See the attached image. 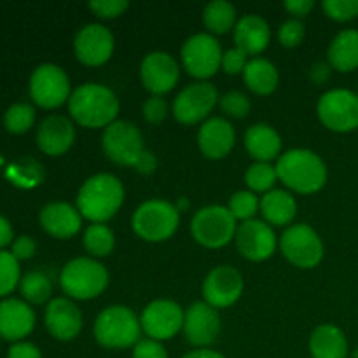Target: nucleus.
Wrapping results in <instances>:
<instances>
[{"label":"nucleus","instance_id":"f257e3e1","mask_svg":"<svg viewBox=\"0 0 358 358\" xmlns=\"http://www.w3.org/2000/svg\"><path fill=\"white\" fill-rule=\"evenodd\" d=\"M124 203V187L112 173H96L87 178L77 194V210L93 224L110 220Z\"/></svg>","mask_w":358,"mask_h":358},{"label":"nucleus","instance_id":"f03ea898","mask_svg":"<svg viewBox=\"0 0 358 358\" xmlns=\"http://www.w3.org/2000/svg\"><path fill=\"white\" fill-rule=\"evenodd\" d=\"M69 110L84 128H107L119 114V98L110 87L87 83L72 91Z\"/></svg>","mask_w":358,"mask_h":358},{"label":"nucleus","instance_id":"7ed1b4c3","mask_svg":"<svg viewBox=\"0 0 358 358\" xmlns=\"http://www.w3.org/2000/svg\"><path fill=\"white\" fill-rule=\"evenodd\" d=\"M275 168L280 180L299 194H315L327 182V166L313 150H287L278 157V164Z\"/></svg>","mask_w":358,"mask_h":358},{"label":"nucleus","instance_id":"20e7f679","mask_svg":"<svg viewBox=\"0 0 358 358\" xmlns=\"http://www.w3.org/2000/svg\"><path fill=\"white\" fill-rule=\"evenodd\" d=\"M138 317L126 306L105 308L94 322V339L107 350L133 348L140 341Z\"/></svg>","mask_w":358,"mask_h":358},{"label":"nucleus","instance_id":"39448f33","mask_svg":"<svg viewBox=\"0 0 358 358\" xmlns=\"http://www.w3.org/2000/svg\"><path fill=\"white\" fill-rule=\"evenodd\" d=\"M59 285L69 297L90 301L100 296L108 285V271L91 257H77L66 262L59 275Z\"/></svg>","mask_w":358,"mask_h":358},{"label":"nucleus","instance_id":"423d86ee","mask_svg":"<svg viewBox=\"0 0 358 358\" xmlns=\"http://www.w3.org/2000/svg\"><path fill=\"white\" fill-rule=\"evenodd\" d=\"M178 220L180 215L177 206L164 199H149L135 210L131 226L138 238L150 243H159L173 236Z\"/></svg>","mask_w":358,"mask_h":358},{"label":"nucleus","instance_id":"0eeeda50","mask_svg":"<svg viewBox=\"0 0 358 358\" xmlns=\"http://www.w3.org/2000/svg\"><path fill=\"white\" fill-rule=\"evenodd\" d=\"M236 219L229 208L208 205L199 208L191 220V234L206 248H222L236 236Z\"/></svg>","mask_w":358,"mask_h":358},{"label":"nucleus","instance_id":"6e6552de","mask_svg":"<svg viewBox=\"0 0 358 358\" xmlns=\"http://www.w3.org/2000/svg\"><path fill=\"white\" fill-rule=\"evenodd\" d=\"M280 248L287 261L301 269L317 268L324 259V241L308 224L290 226L280 238Z\"/></svg>","mask_w":358,"mask_h":358},{"label":"nucleus","instance_id":"1a4fd4ad","mask_svg":"<svg viewBox=\"0 0 358 358\" xmlns=\"http://www.w3.org/2000/svg\"><path fill=\"white\" fill-rule=\"evenodd\" d=\"M318 119L336 133L358 129V94L350 90H331L322 94L317 105Z\"/></svg>","mask_w":358,"mask_h":358},{"label":"nucleus","instance_id":"9d476101","mask_svg":"<svg viewBox=\"0 0 358 358\" xmlns=\"http://www.w3.org/2000/svg\"><path fill=\"white\" fill-rule=\"evenodd\" d=\"M182 65L189 76L199 80L210 79L222 66V49L210 34H196L182 45Z\"/></svg>","mask_w":358,"mask_h":358},{"label":"nucleus","instance_id":"9b49d317","mask_svg":"<svg viewBox=\"0 0 358 358\" xmlns=\"http://www.w3.org/2000/svg\"><path fill=\"white\" fill-rule=\"evenodd\" d=\"M101 147L108 159L131 168L145 152L142 133L129 121H114L107 126L101 135Z\"/></svg>","mask_w":358,"mask_h":358},{"label":"nucleus","instance_id":"f8f14e48","mask_svg":"<svg viewBox=\"0 0 358 358\" xmlns=\"http://www.w3.org/2000/svg\"><path fill=\"white\" fill-rule=\"evenodd\" d=\"M219 101V93L213 84L206 80L189 84L177 94L173 101V115L180 124H198L208 117Z\"/></svg>","mask_w":358,"mask_h":358},{"label":"nucleus","instance_id":"ddd939ff","mask_svg":"<svg viewBox=\"0 0 358 358\" xmlns=\"http://www.w3.org/2000/svg\"><path fill=\"white\" fill-rule=\"evenodd\" d=\"M70 79L65 70L52 63L37 66L30 77V96L44 108H56L70 100Z\"/></svg>","mask_w":358,"mask_h":358},{"label":"nucleus","instance_id":"4468645a","mask_svg":"<svg viewBox=\"0 0 358 358\" xmlns=\"http://www.w3.org/2000/svg\"><path fill=\"white\" fill-rule=\"evenodd\" d=\"M142 331L154 341L175 338L184 329V311L175 301L157 299L147 304L140 317Z\"/></svg>","mask_w":358,"mask_h":358},{"label":"nucleus","instance_id":"2eb2a0df","mask_svg":"<svg viewBox=\"0 0 358 358\" xmlns=\"http://www.w3.org/2000/svg\"><path fill=\"white\" fill-rule=\"evenodd\" d=\"M243 276L233 266H217L203 282L205 303L215 310H224L236 303L243 294Z\"/></svg>","mask_w":358,"mask_h":358},{"label":"nucleus","instance_id":"dca6fc26","mask_svg":"<svg viewBox=\"0 0 358 358\" xmlns=\"http://www.w3.org/2000/svg\"><path fill=\"white\" fill-rule=\"evenodd\" d=\"M114 35L107 27L90 23L77 31L73 38V49L80 63L87 66H100L110 59L114 52Z\"/></svg>","mask_w":358,"mask_h":358},{"label":"nucleus","instance_id":"f3484780","mask_svg":"<svg viewBox=\"0 0 358 358\" xmlns=\"http://www.w3.org/2000/svg\"><path fill=\"white\" fill-rule=\"evenodd\" d=\"M180 69L171 55L164 51H154L143 58L140 65V79L145 90H149L154 96H163L170 93L178 83Z\"/></svg>","mask_w":358,"mask_h":358},{"label":"nucleus","instance_id":"a211bd4d","mask_svg":"<svg viewBox=\"0 0 358 358\" xmlns=\"http://www.w3.org/2000/svg\"><path fill=\"white\" fill-rule=\"evenodd\" d=\"M236 247L248 261H266L276 250V234L271 226L262 220H247L241 222L236 229Z\"/></svg>","mask_w":358,"mask_h":358},{"label":"nucleus","instance_id":"6ab92c4d","mask_svg":"<svg viewBox=\"0 0 358 358\" xmlns=\"http://www.w3.org/2000/svg\"><path fill=\"white\" fill-rule=\"evenodd\" d=\"M220 318L215 308L206 303H194L184 313L185 339L196 348H208L220 334Z\"/></svg>","mask_w":358,"mask_h":358},{"label":"nucleus","instance_id":"aec40b11","mask_svg":"<svg viewBox=\"0 0 358 358\" xmlns=\"http://www.w3.org/2000/svg\"><path fill=\"white\" fill-rule=\"evenodd\" d=\"M45 329L58 341H72L83 331V313L66 297H56L45 308Z\"/></svg>","mask_w":358,"mask_h":358},{"label":"nucleus","instance_id":"412c9836","mask_svg":"<svg viewBox=\"0 0 358 358\" xmlns=\"http://www.w3.org/2000/svg\"><path fill=\"white\" fill-rule=\"evenodd\" d=\"M234 138V128L227 119L210 117L199 128L198 145L208 159H222L233 150Z\"/></svg>","mask_w":358,"mask_h":358},{"label":"nucleus","instance_id":"4be33fe9","mask_svg":"<svg viewBox=\"0 0 358 358\" xmlns=\"http://www.w3.org/2000/svg\"><path fill=\"white\" fill-rule=\"evenodd\" d=\"M76 140L72 121L63 115H49L37 129V145L48 156H62Z\"/></svg>","mask_w":358,"mask_h":358},{"label":"nucleus","instance_id":"5701e85b","mask_svg":"<svg viewBox=\"0 0 358 358\" xmlns=\"http://www.w3.org/2000/svg\"><path fill=\"white\" fill-rule=\"evenodd\" d=\"M79 210L73 208L69 203H49L38 213V219H41L42 227H44L45 233H49L51 236L59 238V240H66V238L76 236L80 231V219Z\"/></svg>","mask_w":358,"mask_h":358},{"label":"nucleus","instance_id":"b1692460","mask_svg":"<svg viewBox=\"0 0 358 358\" xmlns=\"http://www.w3.org/2000/svg\"><path fill=\"white\" fill-rule=\"evenodd\" d=\"M35 313L20 299H6L0 303V336L7 341H20L34 331Z\"/></svg>","mask_w":358,"mask_h":358},{"label":"nucleus","instance_id":"393cba45","mask_svg":"<svg viewBox=\"0 0 358 358\" xmlns=\"http://www.w3.org/2000/svg\"><path fill=\"white\" fill-rule=\"evenodd\" d=\"M271 41V28L264 17L257 14H247L238 20L234 28V42L247 56L261 55Z\"/></svg>","mask_w":358,"mask_h":358},{"label":"nucleus","instance_id":"a878e982","mask_svg":"<svg viewBox=\"0 0 358 358\" xmlns=\"http://www.w3.org/2000/svg\"><path fill=\"white\" fill-rule=\"evenodd\" d=\"M245 147L257 163H269L282 152V138L275 128L257 122L245 133Z\"/></svg>","mask_w":358,"mask_h":358},{"label":"nucleus","instance_id":"bb28decb","mask_svg":"<svg viewBox=\"0 0 358 358\" xmlns=\"http://www.w3.org/2000/svg\"><path fill=\"white\" fill-rule=\"evenodd\" d=\"M311 358H348V339L332 324L318 325L310 336Z\"/></svg>","mask_w":358,"mask_h":358},{"label":"nucleus","instance_id":"cd10ccee","mask_svg":"<svg viewBox=\"0 0 358 358\" xmlns=\"http://www.w3.org/2000/svg\"><path fill=\"white\" fill-rule=\"evenodd\" d=\"M329 65L338 72H353L358 69V30L348 28L332 38L329 45Z\"/></svg>","mask_w":358,"mask_h":358},{"label":"nucleus","instance_id":"c85d7f7f","mask_svg":"<svg viewBox=\"0 0 358 358\" xmlns=\"http://www.w3.org/2000/svg\"><path fill=\"white\" fill-rule=\"evenodd\" d=\"M261 212L273 226H287L297 213V203L290 192L283 189H273L261 199Z\"/></svg>","mask_w":358,"mask_h":358},{"label":"nucleus","instance_id":"c756f323","mask_svg":"<svg viewBox=\"0 0 358 358\" xmlns=\"http://www.w3.org/2000/svg\"><path fill=\"white\" fill-rule=\"evenodd\" d=\"M245 84L255 94H271L278 87V70L271 62L264 58H254L247 63V69L243 72Z\"/></svg>","mask_w":358,"mask_h":358},{"label":"nucleus","instance_id":"7c9ffc66","mask_svg":"<svg viewBox=\"0 0 358 358\" xmlns=\"http://www.w3.org/2000/svg\"><path fill=\"white\" fill-rule=\"evenodd\" d=\"M203 23L212 34H227L236 23V9L227 0H213L203 9Z\"/></svg>","mask_w":358,"mask_h":358},{"label":"nucleus","instance_id":"2f4dec72","mask_svg":"<svg viewBox=\"0 0 358 358\" xmlns=\"http://www.w3.org/2000/svg\"><path fill=\"white\" fill-rule=\"evenodd\" d=\"M115 238L110 227L105 224H91L84 231V248L93 257H107L114 250Z\"/></svg>","mask_w":358,"mask_h":358},{"label":"nucleus","instance_id":"473e14b6","mask_svg":"<svg viewBox=\"0 0 358 358\" xmlns=\"http://www.w3.org/2000/svg\"><path fill=\"white\" fill-rule=\"evenodd\" d=\"M21 294L28 303L44 304L51 297L52 285L51 280L42 271H30L21 278L20 283Z\"/></svg>","mask_w":358,"mask_h":358},{"label":"nucleus","instance_id":"72a5a7b5","mask_svg":"<svg viewBox=\"0 0 358 358\" xmlns=\"http://www.w3.org/2000/svg\"><path fill=\"white\" fill-rule=\"evenodd\" d=\"M9 178L14 184L20 185V187H34V185L42 182L44 170H42V164H38L35 159L24 157V159H20L14 164H10Z\"/></svg>","mask_w":358,"mask_h":358},{"label":"nucleus","instance_id":"f704fd0d","mask_svg":"<svg viewBox=\"0 0 358 358\" xmlns=\"http://www.w3.org/2000/svg\"><path fill=\"white\" fill-rule=\"evenodd\" d=\"M276 178V168L271 166L269 163H254L248 166L247 173H245V184L248 185V191L252 192H269L275 185Z\"/></svg>","mask_w":358,"mask_h":358},{"label":"nucleus","instance_id":"c9c22d12","mask_svg":"<svg viewBox=\"0 0 358 358\" xmlns=\"http://www.w3.org/2000/svg\"><path fill=\"white\" fill-rule=\"evenodd\" d=\"M35 121V110L31 105L28 103H14L7 108L6 115H3V124H6L7 131L20 135V133L28 131L34 126Z\"/></svg>","mask_w":358,"mask_h":358},{"label":"nucleus","instance_id":"e433bc0d","mask_svg":"<svg viewBox=\"0 0 358 358\" xmlns=\"http://www.w3.org/2000/svg\"><path fill=\"white\" fill-rule=\"evenodd\" d=\"M227 208L233 213L234 219L247 222V220L254 219L255 213L261 210V201L252 191H238L231 196Z\"/></svg>","mask_w":358,"mask_h":358},{"label":"nucleus","instance_id":"4c0bfd02","mask_svg":"<svg viewBox=\"0 0 358 358\" xmlns=\"http://www.w3.org/2000/svg\"><path fill=\"white\" fill-rule=\"evenodd\" d=\"M20 282V264L10 252L0 250V297L16 289Z\"/></svg>","mask_w":358,"mask_h":358},{"label":"nucleus","instance_id":"58836bf2","mask_svg":"<svg viewBox=\"0 0 358 358\" xmlns=\"http://www.w3.org/2000/svg\"><path fill=\"white\" fill-rule=\"evenodd\" d=\"M219 105L224 114L236 119L247 117L250 112V98L243 91H229V93L222 94Z\"/></svg>","mask_w":358,"mask_h":358},{"label":"nucleus","instance_id":"ea45409f","mask_svg":"<svg viewBox=\"0 0 358 358\" xmlns=\"http://www.w3.org/2000/svg\"><path fill=\"white\" fill-rule=\"evenodd\" d=\"M322 9L331 20L345 23L358 16V0H325Z\"/></svg>","mask_w":358,"mask_h":358},{"label":"nucleus","instance_id":"a19ab883","mask_svg":"<svg viewBox=\"0 0 358 358\" xmlns=\"http://www.w3.org/2000/svg\"><path fill=\"white\" fill-rule=\"evenodd\" d=\"M280 44L285 48H297L304 38V24L299 20H289L280 27Z\"/></svg>","mask_w":358,"mask_h":358},{"label":"nucleus","instance_id":"79ce46f5","mask_svg":"<svg viewBox=\"0 0 358 358\" xmlns=\"http://www.w3.org/2000/svg\"><path fill=\"white\" fill-rule=\"evenodd\" d=\"M143 117L150 124H161L168 115V103L163 96H150L149 100L143 103Z\"/></svg>","mask_w":358,"mask_h":358},{"label":"nucleus","instance_id":"37998d69","mask_svg":"<svg viewBox=\"0 0 358 358\" xmlns=\"http://www.w3.org/2000/svg\"><path fill=\"white\" fill-rule=\"evenodd\" d=\"M90 9L96 16L110 20V17L121 16L128 9V2L126 0H93V2H90Z\"/></svg>","mask_w":358,"mask_h":358},{"label":"nucleus","instance_id":"c03bdc74","mask_svg":"<svg viewBox=\"0 0 358 358\" xmlns=\"http://www.w3.org/2000/svg\"><path fill=\"white\" fill-rule=\"evenodd\" d=\"M247 55L243 51H240L238 48L227 49L222 55V70L229 76H238V73L245 72L247 69Z\"/></svg>","mask_w":358,"mask_h":358},{"label":"nucleus","instance_id":"a18cd8bd","mask_svg":"<svg viewBox=\"0 0 358 358\" xmlns=\"http://www.w3.org/2000/svg\"><path fill=\"white\" fill-rule=\"evenodd\" d=\"M133 358H168V352L159 341H154V339H140L133 346Z\"/></svg>","mask_w":358,"mask_h":358},{"label":"nucleus","instance_id":"49530a36","mask_svg":"<svg viewBox=\"0 0 358 358\" xmlns=\"http://www.w3.org/2000/svg\"><path fill=\"white\" fill-rule=\"evenodd\" d=\"M35 248H37V245H35L34 238L23 234V236L16 238V241L13 243V252H10V254H13L17 261H27V259L34 257Z\"/></svg>","mask_w":358,"mask_h":358},{"label":"nucleus","instance_id":"de8ad7c7","mask_svg":"<svg viewBox=\"0 0 358 358\" xmlns=\"http://www.w3.org/2000/svg\"><path fill=\"white\" fill-rule=\"evenodd\" d=\"M9 358H42L41 350L31 343H16L9 348Z\"/></svg>","mask_w":358,"mask_h":358},{"label":"nucleus","instance_id":"09e8293b","mask_svg":"<svg viewBox=\"0 0 358 358\" xmlns=\"http://www.w3.org/2000/svg\"><path fill=\"white\" fill-rule=\"evenodd\" d=\"M331 69L332 66L324 62L313 63L310 69V79L313 80L317 86H322V84H325L329 79H331Z\"/></svg>","mask_w":358,"mask_h":358},{"label":"nucleus","instance_id":"8fccbe9b","mask_svg":"<svg viewBox=\"0 0 358 358\" xmlns=\"http://www.w3.org/2000/svg\"><path fill=\"white\" fill-rule=\"evenodd\" d=\"M313 0H287L285 2V9L297 17L308 16L313 10Z\"/></svg>","mask_w":358,"mask_h":358},{"label":"nucleus","instance_id":"3c124183","mask_svg":"<svg viewBox=\"0 0 358 358\" xmlns=\"http://www.w3.org/2000/svg\"><path fill=\"white\" fill-rule=\"evenodd\" d=\"M133 168H135L138 173H143V175L154 173V171H156V168H157L156 156H154L152 152H149V150H145V152L140 156V159L136 161V164Z\"/></svg>","mask_w":358,"mask_h":358},{"label":"nucleus","instance_id":"603ef678","mask_svg":"<svg viewBox=\"0 0 358 358\" xmlns=\"http://www.w3.org/2000/svg\"><path fill=\"white\" fill-rule=\"evenodd\" d=\"M13 226L9 224V220L0 215V248L7 247L13 241Z\"/></svg>","mask_w":358,"mask_h":358},{"label":"nucleus","instance_id":"864d4df0","mask_svg":"<svg viewBox=\"0 0 358 358\" xmlns=\"http://www.w3.org/2000/svg\"><path fill=\"white\" fill-rule=\"evenodd\" d=\"M182 358H226L222 353L215 352V350H210V348H198V350H192V352L185 353Z\"/></svg>","mask_w":358,"mask_h":358},{"label":"nucleus","instance_id":"5fc2aeb1","mask_svg":"<svg viewBox=\"0 0 358 358\" xmlns=\"http://www.w3.org/2000/svg\"><path fill=\"white\" fill-rule=\"evenodd\" d=\"M352 358H358V346L355 348V352L352 353Z\"/></svg>","mask_w":358,"mask_h":358},{"label":"nucleus","instance_id":"6e6d98bb","mask_svg":"<svg viewBox=\"0 0 358 358\" xmlns=\"http://www.w3.org/2000/svg\"><path fill=\"white\" fill-rule=\"evenodd\" d=\"M357 94H358V93H357Z\"/></svg>","mask_w":358,"mask_h":358}]
</instances>
